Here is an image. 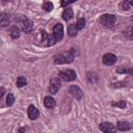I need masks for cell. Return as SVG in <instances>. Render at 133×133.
<instances>
[{"mask_svg": "<svg viewBox=\"0 0 133 133\" xmlns=\"http://www.w3.org/2000/svg\"><path fill=\"white\" fill-rule=\"evenodd\" d=\"M73 16H74L73 9H72V8H70V7L65 8V9L63 10V12H62V18H63V20H65V21L71 20V19L73 18Z\"/></svg>", "mask_w": 133, "mask_h": 133, "instance_id": "obj_13", "label": "cell"}, {"mask_svg": "<svg viewBox=\"0 0 133 133\" xmlns=\"http://www.w3.org/2000/svg\"><path fill=\"white\" fill-rule=\"evenodd\" d=\"M84 26H85V19H84V18H80V19H78V21L76 22V27L78 28V30L82 29Z\"/></svg>", "mask_w": 133, "mask_h": 133, "instance_id": "obj_21", "label": "cell"}, {"mask_svg": "<svg viewBox=\"0 0 133 133\" xmlns=\"http://www.w3.org/2000/svg\"><path fill=\"white\" fill-rule=\"evenodd\" d=\"M132 127H133V125L126 121H119L116 124V129H118L119 131H128V130L132 129Z\"/></svg>", "mask_w": 133, "mask_h": 133, "instance_id": "obj_10", "label": "cell"}, {"mask_svg": "<svg viewBox=\"0 0 133 133\" xmlns=\"http://www.w3.org/2000/svg\"><path fill=\"white\" fill-rule=\"evenodd\" d=\"M14 102H15V96L12 94H8L6 97V104L8 106H11L14 104Z\"/></svg>", "mask_w": 133, "mask_h": 133, "instance_id": "obj_22", "label": "cell"}, {"mask_svg": "<svg viewBox=\"0 0 133 133\" xmlns=\"http://www.w3.org/2000/svg\"><path fill=\"white\" fill-rule=\"evenodd\" d=\"M99 129L104 133H115L116 132V127L112 125L111 123H102L100 124Z\"/></svg>", "mask_w": 133, "mask_h": 133, "instance_id": "obj_8", "label": "cell"}, {"mask_svg": "<svg viewBox=\"0 0 133 133\" xmlns=\"http://www.w3.org/2000/svg\"><path fill=\"white\" fill-rule=\"evenodd\" d=\"M69 92L76 100H81L82 97H83V92H82L81 88L79 86H77V85H71L69 87Z\"/></svg>", "mask_w": 133, "mask_h": 133, "instance_id": "obj_6", "label": "cell"}, {"mask_svg": "<svg viewBox=\"0 0 133 133\" xmlns=\"http://www.w3.org/2000/svg\"><path fill=\"white\" fill-rule=\"evenodd\" d=\"M53 36L56 39V42H59L63 36V26L62 24L58 23L53 27Z\"/></svg>", "mask_w": 133, "mask_h": 133, "instance_id": "obj_7", "label": "cell"}, {"mask_svg": "<svg viewBox=\"0 0 133 133\" xmlns=\"http://www.w3.org/2000/svg\"><path fill=\"white\" fill-rule=\"evenodd\" d=\"M74 1H70V2H66V1H62L61 2V5L62 6H65V5H69V4H71V3H73Z\"/></svg>", "mask_w": 133, "mask_h": 133, "instance_id": "obj_26", "label": "cell"}, {"mask_svg": "<svg viewBox=\"0 0 133 133\" xmlns=\"http://www.w3.org/2000/svg\"><path fill=\"white\" fill-rule=\"evenodd\" d=\"M9 21H10V18L7 14H1V20H0V23H1V26L2 27H5L9 24Z\"/></svg>", "mask_w": 133, "mask_h": 133, "instance_id": "obj_16", "label": "cell"}, {"mask_svg": "<svg viewBox=\"0 0 133 133\" xmlns=\"http://www.w3.org/2000/svg\"><path fill=\"white\" fill-rule=\"evenodd\" d=\"M27 113H28V116H29L30 119H35V118H37V116H38V114H39L37 108H36L35 106H33V105H30V106L28 107Z\"/></svg>", "mask_w": 133, "mask_h": 133, "instance_id": "obj_11", "label": "cell"}, {"mask_svg": "<svg viewBox=\"0 0 133 133\" xmlns=\"http://www.w3.org/2000/svg\"><path fill=\"white\" fill-rule=\"evenodd\" d=\"M76 55H78V53L76 52V50L74 48H72L69 51H65V52H62V53H59V54L55 55L54 56V62L57 63V64L71 63L74 60Z\"/></svg>", "mask_w": 133, "mask_h": 133, "instance_id": "obj_1", "label": "cell"}, {"mask_svg": "<svg viewBox=\"0 0 133 133\" xmlns=\"http://www.w3.org/2000/svg\"><path fill=\"white\" fill-rule=\"evenodd\" d=\"M124 34L128 37V38H130V39H133V25H131V26H129L126 30H124Z\"/></svg>", "mask_w": 133, "mask_h": 133, "instance_id": "obj_19", "label": "cell"}, {"mask_svg": "<svg viewBox=\"0 0 133 133\" xmlns=\"http://www.w3.org/2000/svg\"><path fill=\"white\" fill-rule=\"evenodd\" d=\"M9 35L12 38H18L20 36V29L18 28V26H11L9 30Z\"/></svg>", "mask_w": 133, "mask_h": 133, "instance_id": "obj_15", "label": "cell"}, {"mask_svg": "<svg viewBox=\"0 0 133 133\" xmlns=\"http://www.w3.org/2000/svg\"><path fill=\"white\" fill-rule=\"evenodd\" d=\"M77 32H78V28L76 27V24H70L69 27H68V33H69V35L71 37L76 36Z\"/></svg>", "mask_w": 133, "mask_h": 133, "instance_id": "obj_14", "label": "cell"}, {"mask_svg": "<svg viewBox=\"0 0 133 133\" xmlns=\"http://www.w3.org/2000/svg\"><path fill=\"white\" fill-rule=\"evenodd\" d=\"M121 7H122L123 9H126V10L130 9V4H129V1H123V2L121 3Z\"/></svg>", "mask_w": 133, "mask_h": 133, "instance_id": "obj_24", "label": "cell"}, {"mask_svg": "<svg viewBox=\"0 0 133 133\" xmlns=\"http://www.w3.org/2000/svg\"><path fill=\"white\" fill-rule=\"evenodd\" d=\"M18 22L21 26V29L22 31L24 32H30L33 28V23L32 21H30L29 19L25 18V17H22V18H19L18 19Z\"/></svg>", "mask_w": 133, "mask_h": 133, "instance_id": "obj_3", "label": "cell"}, {"mask_svg": "<svg viewBox=\"0 0 133 133\" xmlns=\"http://www.w3.org/2000/svg\"><path fill=\"white\" fill-rule=\"evenodd\" d=\"M41 35H42V39H41V42H42V44H44L45 46H47L48 45V38H49V34L45 31V30H43L42 32H41Z\"/></svg>", "mask_w": 133, "mask_h": 133, "instance_id": "obj_20", "label": "cell"}, {"mask_svg": "<svg viewBox=\"0 0 133 133\" xmlns=\"http://www.w3.org/2000/svg\"><path fill=\"white\" fill-rule=\"evenodd\" d=\"M43 8H44L46 11H51V10L53 9V4H52L51 2H46V3H44Z\"/></svg>", "mask_w": 133, "mask_h": 133, "instance_id": "obj_23", "label": "cell"}, {"mask_svg": "<svg viewBox=\"0 0 133 133\" xmlns=\"http://www.w3.org/2000/svg\"><path fill=\"white\" fill-rule=\"evenodd\" d=\"M26 83H27V80H26V78L23 77V76L19 77V78L17 79V81H16V84H17L18 87H23V86L26 85Z\"/></svg>", "mask_w": 133, "mask_h": 133, "instance_id": "obj_18", "label": "cell"}, {"mask_svg": "<svg viewBox=\"0 0 133 133\" xmlns=\"http://www.w3.org/2000/svg\"><path fill=\"white\" fill-rule=\"evenodd\" d=\"M61 86V81L59 78H52L50 80V83H49V91L52 94V95H55L58 89L60 88Z\"/></svg>", "mask_w": 133, "mask_h": 133, "instance_id": "obj_5", "label": "cell"}, {"mask_svg": "<svg viewBox=\"0 0 133 133\" xmlns=\"http://www.w3.org/2000/svg\"><path fill=\"white\" fill-rule=\"evenodd\" d=\"M59 78L63 81H73L76 79V72L71 69H66L59 73Z\"/></svg>", "mask_w": 133, "mask_h": 133, "instance_id": "obj_4", "label": "cell"}, {"mask_svg": "<svg viewBox=\"0 0 133 133\" xmlns=\"http://www.w3.org/2000/svg\"><path fill=\"white\" fill-rule=\"evenodd\" d=\"M44 104H45V106H46L47 108H54L55 105H56V102H55V100H54L52 97L47 96V97H45V99H44Z\"/></svg>", "mask_w": 133, "mask_h": 133, "instance_id": "obj_12", "label": "cell"}, {"mask_svg": "<svg viewBox=\"0 0 133 133\" xmlns=\"http://www.w3.org/2000/svg\"><path fill=\"white\" fill-rule=\"evenodd\" d=\"M3 95H4V87L2 86V87H1V95H0V98H1V99L3 98Z\"/></svg>", "mask_w": 133, "mask_h": 133, "instance_id": "obj_27", "label": "cell"}, {"mask_svg": "<svg viewBox=\"0 0 133 133\" xmlns=\"http://www.w3.org/2000/svg\"><path fill=\"white\" fill-rule=\"evenodd\" d=\"M102 60H103V63L105 65H112L116 62V56L112 53H107L103 56Z\"/></svg>", "mask_w": 133, "mask_h": 133, "instance_id": "obj_9", "label": "cell"}, {"mask_svg": "<svg viewBox=\"0 0 133 133\" xmlns=\"http://www.w3.org/2000/svg\"><path fill=\"white\" fill-rule=\"evenodd\" d=\"M126 101H119V102H116V103H113L114 106H117L119 108H125L126 107Z\"/></svg>", "mask_w": 133, "mask_h": 133, "instance_id": "obj_25", "label": "cell"}, {"mask_svg": "<svg viewBox=\"0 0 133 133\" xmlns=\"http://www.w3.org/2000/svg\"><path fill=\"white\" fill-rule=\"evenodd\" d=\"M116 72L117 73H121V74H130V75H133V69L132 68H124V66H121V68L116 69Z\"/></svg>", "mask_w": 133, "mask_h": 133, "instance_id": "obj_17", "label": "cell"}, {"mask_svg": "<svg viewBox=\"0 0 133 133\" xmlns=\"http://www.w3.org/2000/svg\"><path fill=\"white\" fill-rule=\"evenodd\" d=\"M115 21H116V17L111 14H105V15L101 16V18H100V23L106 28L112 27L114 25Z\"/></svg>", "mask_w": 133, "mask_h": 133, "instance_id": "obj_2", "label": "cell"}, {"mask_svg": "<svg viewBox=\"0 0 133 133\" xmlns=\"http://www.w3.org/2000/svg\"><path fill=\"white\" fill-rule=\"evenodd\" d=\"M129 4H130L131 6H133V0H132V1H129Z\"/></svg>", "mask_w": 133, "mask_h": 133, "instance_id": "obj_28", "label": "cell"}]
</instances>
